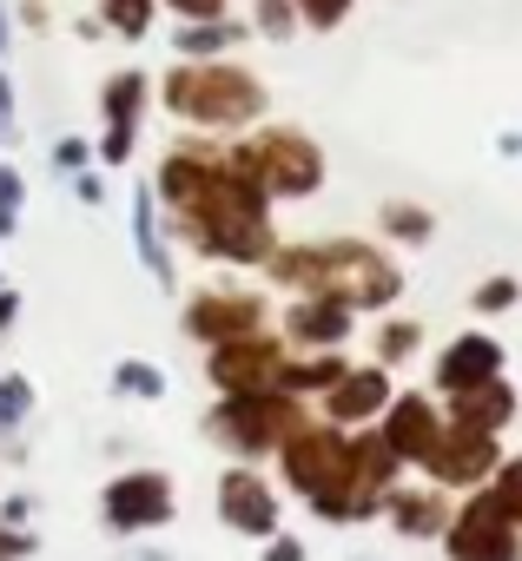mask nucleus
I'll return each instance as SVG.
<instances>
[{"label": "nucleus", "mask_w": 522, "mask_h": 561, "mask_svg": "<svg viewBox=\"0 0 522 561\" xmlns=\"http://www.w3.org/2000/svg\"><path fill=\"white\" fill-rule=\"evenodd\" d=\"M146 113H152V73L120 67V73H106V80H100V139H93V165H100V172L133 165Z\"/></svg>", "instance_id": "7"}, {"label": "nucleus", "mask_w": 522, "mask_h": 561, "mask_svg": "<svg viewBox=\"0 0 522 561\" xmlns=\"http://www.w3.org/2000/svg\"><path fill=\"white\" fill-rule=\"evenodd\" d=\"M14 324H21V291H14V285H0V337H8Z\"/></svg>", "instance_id": "41"}, {"label": "nucleus", "mask_w": 522, "mask_h": 561, "mask_svg": "<svg viewBox=\"0 0 522 561\" xmlns=\"http://www.w3.org/2000/svg\"><path fill=\"white\" fill-rule=\"evenodd\" d=\"M522 305V277H509V271H489L483 285L469 291V311L476 318H502V311H515Z\"/></svg>", "instance_id": "29"}, {"label": "nucleus", "mask_w": 522, "mask_h": 561, "mask_svg": "<svg viewBox=\"0 0 522 561\" xmlns=\"http://www.w3.org/2000/svg\"><path fill=\"white\" fill-rule=\"evenodd\" d=\"M0 522H8V528H34V495H27V489L0 495Z\"/></svg>", "instance_id": "40"}, {"label": "nucleus", "mask_w": 522, "mask_h": 561, "mask_svg": "<svg viewBox=\"0 0 522 561\" xmlns=\"http://www.w3.org/2000/svg\"><path fill=\"white\" fill-rule=\"evenodd\" d=\"M166 41H172V60H225V54H238L251 41V27L218 14V21H179Z\"/></svg>", "instance_id": "21"}, {"label": "nucleus", "mask_w": 522, "mask_h": 561, "mask_svg": "<svg viewBox=\"0 0 522 561\" xmlns=\"http://www.w3.org/2000/svg\"><path fill=\"white\" fill-rule=\"evenodd\" d=\"M436 541H443V561H515L522 528L496 508L489 489H463V502L450 508V522H443Z\"/></svg>", "instance_id": "10"}, {"label": "nucleus", "mask_w": 522, "mask_h": 561, "mask_svg": "<svg viewBox=\"0 0 522 561\" xmlns=\"http://www.w3.org/2000/svg\"><path fill=\"white\" fill-rule=\"evenodd\" d=\"M258 561H311V548H305L298 535H285V528H279V535L258 541Z\"/></svg>", "instance_id": "36"}, {"label": "nucleus", "mask_w": 522, "mask_h": 561, "mask_svg": "<svg viewBox=\"0 0 522 561\" xmlns=\"http://www.w3.org/2000/svg\"><path fill=\"white\" fill-rule=\"evenodd\" d=\"M73 198H80L87 211H100V205H106V179H100V165H87V172H73Z\"/></svg>", "instance_id": "38"}, {"label": "nucleus", "mask_w": 522, "mask_h": 561, "mask_svg": "<svg viewBox=\"0 0 522 561\" xmlns=\"http://www.w3.org/2000/svg\"><path fill=\"white\" fill-rule=\"evenodd\" d=\"M443 416H450V423H469V430H489V436H502V430L515 423V390H509V377L469 383V390L443 397Z\"/></svg>", "instance_id": "20"}, {"label": "nucleus", "mask_w": 522, "mask_h": 561, "mask_svg": "<svg viewBox=\"0 0 522 561\" xmlns=\"http://www.w3.org/2000/svg\"><path fill=\"white\" fill-rule=\"evenodd\" d=\"M489 377H502V344H496L489 331L450 337V344L436 351V364H430V390H436V397H456V390L489 383Z\"/></svg>", "instance_id": "17"}, {"label": "nucleus", "mask_w": 522, "mask_h": 561, "mask_svg": "<svg viewBox=\"0 0 522 561\" xmlns=\"http://www.w3.org/2000/svg\"><path fill=\"white\" fill-rule=\"evenodd\" d=\"M371 430L384 436V449H390L404 469H417V462L430 456V443L443 436V397H430V390H397Z\"/></svg>", "instance_id": "14"}, {"label": "nucleus", "mask_w": 522, "mask_h": 561, "mask_svg": "<svg viewBox=\"0 0 522 561\" xmlns=\"http://www.w3.org/2000/svg\"><path fill=\"white\" fill-rule=\"evenodd\" d=\"M377 238L384 244H404V251H423L436 238V211L417 205V198H384L377 205Z\"/></svg>", "instance_id": "23"}, {"label": "nucleus", "mask_w": 522, "mask_h": 561, "mask_svg": "<svg viewBox=\"0 0 522 561\" xmlns=\"http://www.w3.org/2000/svg\"><path fill=\"white\" fill-rule=\"evenodd\" d=\"M218 522L245 541H265V535L285 528V495L272 489V476L258 462H231L218 476Z\"/></svg>", "instance_id": "13"}, {"label": "nucleus", "mask_w": 522, "mask_h": 561, "mask_svg": "<svg viewBox=\"0 0 522 561\" xmlns=\"http://www.w3.org/2000/svg\"><path fill=\"white\" fill-rule=\"evenodd\" d=\"M358 561H364V554H358Z\"/></svg>", "instance_id": "45"}, {"label": "nucleus", "mask_w": 522, "mask_h": 561, "mask_svg": "<svg viewBox=\"0 0 522 561\" xmlns=\"http://www.w3.org/2000/svg\"><path fill=\"white\" fill-rule=\"evenodd\" d=\"M496 462H502V443L489 430H469V423L443 416V436L430 443V456L417 462V476L436 482V489H450V495H463V489H483Z\"/></svg>", "instance_id": "12"}, {"label": "nucleus", "mask_w": 522, "mask_h": 561, "mask_svg": "<svg viewBox=\"0 0 522 561\" xmlns=\"http://www.w3.org/2000/svg\"><path fill=\"white\" fill-rule=\"evenodd\" d=\"M159 14H172V21H218V14H231V0H159Z\"/></svg>", "instance_id": "35"}, {"label": "nucleus", "mask_w": 522, "mask_h": 561, "mask_svg": "<svg viewBox=\"0 0 522 561\" xmlns=\"http://www.w3.org/2000/svg\"><path fill=\"white\" fill-rule=\"evenodd\" d=\"M515 561H522V548H515Z\"/></svg>", "instance_id": "43"}, {"label": "nucleus", "mask_w": 522, "mask_h": 561, "mask_svg": "<svg viewBox=\"0 0 522 561\" xmlns=\"http://www.w3.org/2000/svg\"><path fill=\"white\" fill-rule=\"evenodd\" d=\"M265 285H279L285 298H338L358 318H384L404 298V264L384 244L364 238H279L272 257L258 264Z\"/></svg>", "instance_id": "3"}, {"label": "nucleus", "mask_w": 522, "mask_h": 561, "mask_svg": "<svg viewBox=\"0 0 522 561\" xmlns=\"http://www.w3.org/2000/svg\"><path fill=\"white\" fill-rule=\"evenodd\" d=\"M279 482L331 528H351V522H377L384 515V495L390 482H404L410 469L384 449L377 430H338L325 423L318 410L279 443Z\"/></svg>", "instance_id": "2"}, {"label": "nucleus", "mask_w": 522, "mask_h": 561, "mask_svg": "<svg viewBox=\"0 0 522 561\" xmlns=\"http://www.w3.org/2000/svg\"><path fill=\"white\" fill-rule=\"evenodd\" d=\"M351 331H358V311L338 305V298H318V291L311 298H292L285 318H279V337L292 351H344Z\"/></svg>", "instance_id": "16"}, {"label": "nucleus", "mask_w": 522, "mask_h": 561, "mask_svg": "<svg viewBox=\"0 0 522 561\" xmlns=\"http://www.w3.org/2000/svg\"><path fill=\"white\" fill-rule=\"evenodd\" d=\"M272 324V298L265 291H245V285H205L179 305V331L212 351V344H231V337H251Z\"/></svg>", "instance_id": "9"}, {"label": "nucleus", "mask_w": 522, "mask_h": 561, "mask_svg": "<svg viewBox=\"0 0 522 561\" xmlns=\"http://www.w3.org/2000/svg\"><path fill=\"white\" fill-rule=\"evenodd\" d=\"M285 357L292 344L265 324V331H251V337H231V344H212L205 351V383L218 397H245V390H279L285 377Z\"/></svg>", "instance_id": "11"}, {"label": "nucleus", "mask_w": 522, "mask_h": 561, "mask_svg": "<svg viewBox=\"0 0 522 561\" xmlns=\"http://www.w3.org/2000/svg\"><path fill=\"white\" fill-rule=\"evenodd\" d=\"M21 139V100H14V73L8 60H0V146H14Z\"/></svg>", "instance_id": "34"}, {"label": "nucleus", "mask_w": 522, "mask_h": 561, "mask_svg": "<svg viewBox=\"0 0 522 561\" xmlns=\"http://www.w3.org/2000/svg\"><path fill=\"white\" fill-rule=\"evenodd\" d=\"M133 257H139V271L152 277L159 291H179V257H172L166 218H159V205H152V185L133 192Z\"/></svg>", "instance_id": "19"}, {"label": "nucleus", "mask_w": 522, "mask_h": 561, "mask_svg": "<svg viewBox=\"0 0 522 561\" xmlns=\"http://www.w3.org/2000/svg\"><path fill=\"white\" fill-rule=\"evenodd\" d=\"M106 383H113V397H126V403H166V390H172V377H166L152 357H120Z\"/></svg>", "instance_id": "24"}, {"label": "nucleus", "mask_w": 522, "mask_h": 561, "mask_svg": "<svg viewBox=\"0 0 522 561\" xmlns=\"http://www.w3.org/2000/svg\"><path fill=\"white\" fill-rule=\"evenodd\" d=\"M371 364H384V370H397V364H410L417 351H423V318H397V311H384V324H377V337H371Z\"/></svg>", "instance_id": "25"}, {"label": "nucleus", "mask_w": 522, "mask_h": 561, "mask_svg": "<svg viewBox=\"0 0 522 561\" xmlns=\"http://www.w3.org/2000/svg\"><path fill=\"white\" fill-rule=\"evenodd\" d=\"M34 416V377L27 370H0V443H14Z\"/></svg>", "instance_id": "27"}, {"label": "nucleus", "mask_w": 522, "mask_h": 561, "mask_svg": "<svg viewBox=\"0 0 522 561\" xmlns=\"http://www.w3.org/2000/svg\"><path fill=\"white\" fill-rule=\"evenodd\" d=\"M351 370V357L344 351H292L285 357V377H279V390L285 397H305V403H318L338 377Z\"/></svg>", "instance_id": "22"}, {"label": "nucleus", "mask_w": 522, "mask_h": 561, "mask_svg": "<svg viewBox=\"0 0 522 561\" xmlns=\"http://www.w3.org/2000/svg\"><path fill=\"white\" fill-rule=\"evenodd\" d=\"M34 548H41L34 528H8V522H0V561H34Z\"/></svg>", "instance_id": "37"}, {"label": "nucleus", "mask_w": 522, "mask_h": 561, "mask_svg": "<svg viewBox=\"0 0 522 561\" xmlns=\"http://www.w3.org/2000/svg\"><path fill=\"white\" fill-rule=\"evenodd\" d=\"M225 152L272 192V205L279 198H318L325 192V179H331V159H325V146L305 133V126H285V119H258V126H245V133H231L225 139Z\"/></svg>", "instance_id": "5"}, {"label": "nucleus", "mask_w": 522, "mask_h": 561, "mask_svg": "<svg viewBox=\"0 0 522 561\" xmlns=\"http://www.w3.org/2000/svg\"><path fill=\"white\" fill-rule=\"evenodd\" d=\"M489 495H496V508L522 528V456H502L496 469H489V482H483Z\"/></svg>", "instance_id": "31"}, {"label": "nucleus", "mask_w": 522, "mask_h": 561, "mask_svg": "<svg viewBox=\"0 0 522 561\" xmlns=\"http://www.w3.org/2000/svg\"><path fill=\"white\" fill-rule=\"evenodd\" d=\"M146 185L166 218V238L192 244L198 257L231 264V271H258L272 257V244H279L272 192L225 152L218 133H179L159 152Z\"/></svg>", "instance_id": "1"}, {"label": "nucleus", "mask_w": 522, "mask_h": 561, "mask_svg": "<svg viewBox=\"0 0 522 561\" xmlns=\"http://www.w3.org/2000/svg\"><path fill=\"white\" fill-rule=\"evenodd\" d=\"M152 14H159V0H100V27L113 41H152Z\"/></svg>", "instance_id": "26"}, {"label": "nucleus", "mask_w": 522, "mask_h": 561, "mask_svg": "<svg viewBox=\"0 0 522 561\" xmlns=\"http://www.w3.org/2000/svg\"><path fill=\"white\" fill-rule=\"evenodd\" d=\"M172 515H179V482L166 469H120L100 489V522L113 535H126V541L172 528Z\"/></svg>", "instance_id": "8"}, {"label": "nucleus", "mask_w": 522, "mask_h": 561, "mask_svg": "<svg viewBox=\"0 0 522 561\" xmlns=\"http://www.w3.org/2000/svg\"><path fill=\"white\" fill-rule=\"evenodd\" d=\"M0 285H8V277H0Z\"/></svg>", "instance_id": "44"}, {"label": "nucleus", "mask_w": 522, "mask_h": 561, "mask_svg": "<svg viewBox=\"0 0 522 561\" xmlns=\"http://www.w3.org/2000/svg\"><path fill=\"white\" fill-rule=\"evenodd\" d=\"M14 27H21V34H47V27H54L47 0H14Z\"/></svg>", "instance_id": "39"}, {"label": "nucleus", "mask_w": 522, "mask_h": 561, "mask_svg": "<svg viewBox=\"0 0 522 561\" xmlns=\"http://www.w3.org/2000/svg\"><path fill=\"white\" fill-rule=\"evenodd\" d=\"M311 416L305 397H285V390H245V397H218L205 410V436L231 456V462H265L279 456V443Z\"/></svg>", "instance_id": "6"}, {"label": "nucleus", "mask_w": 522, "mask_h": 561, "mask_svg": "<svg viewBox=\"0 0 522 561\" xmlns=\"http://www.w3.org/2000/svg\"><path fill=\"white\" fill-rule=\"evenodd\" d=\"M133 561H172V554H159V548H133Z\"/></svg>", "instance_id": "42"}, {"label": "nucleus", "mask_w": 522, "mask_h": 561, "mask_svg": "<svg viewBox=\"0 0 522 561\" xmlns=\"http://www.w3.org/2000/svg\"><path fill=\"white\" fill-rule=\"evenodd\" d=\"M292 8H298V27L305 34H338L358 14V0H292Z\"/></svg>", "instance_id": "32"}, {"label": "nucleus", "mask_w": 522, "mask_h": 561, "mask_svg": "<svg viewBox=\"0 0 522 561\" xmlns=\"http://www.w3.org/2000/svg\"><path fill=\"white\" fill-rule=\"evenodd\" d=\"M450 489H436V482H390V495H384V522L404 535V541H436L443 535V522H450Z\"/></svg>", "instance_id": "18"}, {"label": "nucleus", "mask_w": 522, "mask_h": 561, "mask_svg": "<svg viewBox=\"0 0 522 561\" xmlns=\"http://www.w3.org/2000/svg\"><path fill=\"white\" fill-rule=\"evenodd\" d=\"M47 165H54L60 179H73V172H87V165H93V139H80V133H67V139H54V152H47Z\"/></svg>", "instance_id": "33"}, {"label": "nucleus", "mask_w": 522, "mask_h": 561, "mask_svg": "<svg viewBox=\"0 0 522 561\" xmlns=\"http://www.w3.org/2000/svg\"><path fill=\"white\" fill-rule=\"evenodd\" d=\"M390 397H397V377H390L384 364H351V370L318 397V416L338 423V430H371Z\"/></svg>", "instance_id": "15"}, {"label": "nucleus", "mask_w": 522, "mask_h": 561, "mask_svg": "<svg viewBox=\"0 0 522 561\" xmlns=\"http://www.w3.org/2000/svg\"><path fill=\"white\" fill-rule=\"evenodd\" d=\"M21 211H27V179L14 159H0V244L21 231Z\"/></svg>", "instance_id": "30"}, {"label": "nucleus", "mask_w": 522, "mask_h": 561, "mask_svg": "<svg viewBox=\"0 0 522 561\" xmlns=\"http://www.w3.org/2000/svg\"><path fill=\"white\" fill-rule=\"evenodd\" d=\"M152 100L179 133H218V139H231V133H245L272 113L265 80L231 54L225 60H172L152 80Z\"/></svg>", "instance_id": "4"}, {"label": "nucleus", "mask_w": 522, "mask_h": 561, "mask_svg": "<svg viewBox=\"0 0 522 561\" xmlns=\"http://www.w3.org/2000/svg\"><path fill=\"white\" fill-rule=\"evenodd\" d=\"M245 27H251V41H272V47H285V41H298V34H305L292 0H251Z\"/></svg>", "instance_id": "28"}]
</instances>
